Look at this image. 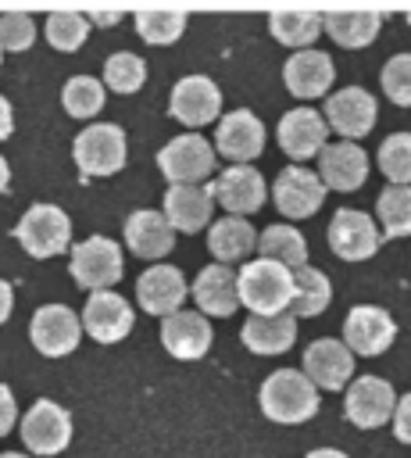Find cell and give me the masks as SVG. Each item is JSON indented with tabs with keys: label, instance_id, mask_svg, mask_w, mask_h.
<instances>
[{
	"label": "cell",
	"instance_id": "1",
	"mask_svg": "<svg viewBox=\"0 0 411 458\" xmlns=\"http://www.w3.org/2000/svg\"><path fill=\"white\" fill-rule=\"evenodd\" d=\"M257 401L272 422L297 426L318 411V386L304 376V369H279L261 383Z\"/></svg>",
	"mask_w": 411,
	"mask_h": 458
},
{
	"label": "cell",
	"instance_id": "2",
	"mask_svg": "<svg viewBox=\"0 0 411 458\" xmlns=\"http://www.w3.org/2000/svg\"><path fill=\"white\" fill-rule=\"evenodd\" d=\"M239 304L254 315H282L293 304V272L268 258L247 261L239 268Z\"/></svg>",
	"mask_w": 411,
	"mask_h": 458
},
{
	"label": "cell",
	"instance_id": "3",
	"mask_svg": "<svg viewBox=\"0 0 411 458\" xmlns=\"http://www.w3.org/2000/svg\"><path fill=\"white\" fill-rule=\"evenodd\" d=\"M157 168L172 186H200L214 172V147L197 132H182L161 147Z\"/></svg>",
	"mask_w": 411,
	"mask_h": 458
},
{
	"label": "cell",
	"instance_id": "4",
	"mask_svg": "<svg viewBox=\"0 0 411 458\" xmlns=\"http://www.w3.org/2000/svg\"><path fill=\"white\" fill-rule=\"evenodd\" d=\"M75 165L86 179L93 175H114L122 172L125 165V132L111 122H100V125H86L79 136H75Z\"/></svg>",
	"mask_w": 411,
	"mask_h": 458
},
{
	"label": "cell",
	"instance_id": "5",
	"mask_svg": "<svg viewBox=\"0 0 411 458\" xmlns=\"http://www.w3.org/2000/svg\"><path fill=\"white\" fill-rule=\"evenodd\" d=\"M68 272L82 290L100 293L122 279V247L107 236H89V240L75 243Z\"/></svg>",
	"mask_w": 411,
	"mask_h": 458
},
{
	"label": "cell",
	"instance_id": "6",
	"mask_svg": "<svg viewBox=\"0 0 411 458\" xmlns=\"http://www.w3.org/2000/svg\"><path fill=\"white\" fill-rule=\"evenodd\" d=\"M14 236H18V243H21L32 258H54V254H61V250L68 247V240H71V222H68V215H64L61 208H54V204H32V208L21 215Z\"/></svg>",
	"mask_w": 411,
	"mask_h": 458
},
{
	"label": "cell",
	"instance_id": "7",
	"mask_svg": "<svg viewBox=\"0 0 411 458\" xmlns=\"http://www.w3.org/2000/svg\"><path fill=\"white\" fill-rule=\"evenodd\" d=\"M272 197H275V208L286 215V218H307L322 208L325 200V182L318 172L304 168V165H286L279 175H275V186H272Z\"/></svg>",
	"mask_w": 411,
	"mask_h": 458
},
{
	"label": "cell",
	"instance_id": "8",
	"mask_svg": "<svg viewBox=\"0 0 411 458\" xmlns=\"http://www.w3.org/2000/svg\"><path fill=\"white\" fill-rule=\"evenodd\" d=\"M397 394L386 379L379 376H361L347 386V397H343V411L354 426L361 429H375V426H386L390 415L397 411Z\"/></svg>",
	"mask_w": 411,
	"mask_h": 458
},
{
	"label": "cell",
	"instance_id": "9",
	"mask_svg": "<svg viewBox=\"0 0 411 458\" xmlns=\"http://www.w3.org/2000/svg\"><path fill=\"white\" fill-rule=\"evenodd\" d=\"M21 440L32 454H57L71 440V415L43 397L21 415Z\"/></svg>",
	"mask_w": 411,
	"mask_h": 458
},
{
	"label": "cell",
	"instance_id": "10",
	"mask_svg": "<svg viewBox=\"0 0 411 458\" xmlns=\"http://www.w3.org/2000/svg\"><path fill=\"white\" fill-rule=\"evenodd\" d=\"M29 336L36 344L39 354L46 358H61V354H71L79 347V336H82V322L71 308L64 304H43L36 315H32V326H29Z\"/></svg>",
	"mask_w": 411,
	"mask_h": 458
},
{
	"label": "cell",
	"instance_id": "11",
	"mask_svg": "<svg viewBox=\"0 0 411 458\" xmlns=\"http://www.w3.org/2000/svg\"><path fill=\"white\" fill-rule=\"evenodd\" d=\"M379 229L375 222L365 215V211H354V208H340L329 222V247L336 258L343 261H365L379 250Z\"/></svg>",
	"mask_w": 411,
	"mask_h": 458
},
{
	"label": "cell",
	"instance_id": "12",
	"mask_svg": "<svg viewBox=\"0 0 411 458\" xmlns=\"http://www.w3.org/2000/svg\"><path fill=\"white\" fill-rule=\"evenodd\" d=\"M354 372V351L343 340L322 336L304 347V376L322 390H343Z\"/></svg>",
	"mask_w": 411,
	"mask_h": 458
},
{
	"label": "cell",
	"instance_id": "13",
	"mask_svg": "<svg viewBox=\"0 0 411 458\" xmlns=\"http://www.w3.org/2000/svg\"><path fill=\"white\" fill-rule=\"evenodd\" d=\"M168 111H172V118H179L182 125L200 129V125H207V122L218 118V111H222V93H218V86H214L207 75H186V79L175 82L172 100H168Z\"/></svg>",
	"mask_w": 411,
	"mask_h": 458
},
{
	"label": "cell",
	"instance_id": "14",
	"mask_svg": "<svg viewBox=\"0 0 411 458\" xmlns=\"http://www.w3.org/2000/svg\"><path fill=\"white\" fill-rule=\"evenodd\" d=\"M322 114H325V125L336 129L343 140H357V136H368L375 125V100L361 86H343L325 100Z\"/></svg>",
	"mask_w": 411,
	"mask_h": 458
},
{
	"label": "cell",
	"instance_id": "15",
	"mask_svg": "<svg viewBox=\"0 0 411 458\" xmlns=\"http://www.w3.org/2000/svg\"><path fill=\"white\" fill-rule=\"evenodd\" d=\"M397 336V322L390 318V311L375 308V304H357L350 308L347 322H343V344L354 351V354H382Z\"/></svg>",
	"mask_w": 411,
	"mask_h": 458
},
{
	"label": "cell",
	"instance_id": "16",
	"mask_svg": "<svg viewBox=\"0 0 411 458\" xmlns=\"http://www.w3.org/2000/svg\"><path fill=\"white\" fill-rule=\"evenodd\" d=\"M214 147H218L222 157L236 161V165L254 161L264 150V125H261V118L254 111H247V107L222 114L218 132H214Z\"/></svg>",
	"mask_w": 411,
	"mask_h": 458
},
{
	"label": "cell",
	"instance_id": "17",
	"mask_svg": "<svg viewBox=\"0 0 411 458\" xmlns=\"http://www.w3.org/2000/svg\"><path fill=\"white\" fill-rule=\"evenodd\" d=\"M186 293H189V286H186V279H182V272L175 265H150L136 279V301H139V308L147 315L168 318V315L182 311L179 304L186 301Z\"/></svg>",
	"mask_w": 411,
	"mask_h": 458
},
{
	"label": "cell",
	"instance_id": "18",
	"mask_svg": "<svg viewBox=\"0 0 411 458\" xmlns=\"http://www.w3.org/2000/svg\"><path fill=\"white\" fill-rule=\"evenodd\" d=\"M211 190H214V200L229 215H239V218L254 215L264 204V179L250 165H229V168H222L218 179L211 182Z\"/></svg>",
	"mask_w": 411,
	"mask_h": 458
},
{
	"label": "cell",
	"instance_id": "19",
	"mask_svg": "<svg viewBox=\"0 0 411 458\" xmlns=\"http://www.w3.org/2000/svg\"><path fill=\"white\" fill-rule=\"evenodd\" d=\"M318 175L325 190L350 193L368 179V154L361 150V143H350V140L325 143V150L318 154Z\"/></svg>",
	"mask_w": 411,
	"mask_h": 458
},
{
	"label": "cell",
	"instance_id": "20",
	"mask_svg": "<svg viewBox=\"0 0 411 458\" xmlns=\"http://www.w3.org/2000/svg\"><path fill=\"white\" fill-rule=\"evenodd\" d=\"M82 326L93 340L100 344H118L129 336L132 329V308L122 293L114 290H100V293H89L86 308H82Z\"/></svg>",
	"mask_w": 411,
	"mask_h": 458
},
{
	"label": "cell",
	"instance_id": "21",
	"mask_svg": "<svg viewBox=\"0 0 411 458\" xmlns=\"http://www.w3.org/2000/svg\"><path fill=\"white\" fill-rule=\"evenodd\" d=\"M325 136H329V125L311 107H293V111H286L279 118V147L293 161H307V157L322 154L325 150Z\"/></svg>",
	"mask_w": 411,
	"mask_h": 458
},
{
	"label": "cell",
	"instance_id": "22",
	"mask_svg": "<svg viewBox=\"0 0 411 458\" xmlns=\"http://www.w3.org/2000/svg\"><path fill=\"white\" fill-rule=\"evenodd\" d=\"M193 301L200 308V315H218L229 318L239 308V272H232L229 265H207L200 268V276L193 279Z\"/></svg>",
	"mask_w": 411,
	"mask_h": 458
},
{
	"label": "cell",
	"instance_id": "23",
	"mask_svg": "<svg viewBox=\"0 0 411 458\" xmlns=\"http://www.w3.org/2000/svg\"><path fill=\"white\" fill-rule=\"evenodd\" d=\"M161 344L172 358L193 361L204 358L211 347V322L200 311H175L168 318H161Z\"/></svg>",
	"mask_w": 411,
	"mask_h": 458
},
{
	"label": "cell",
	"instance_id": "24",
	"mask_svg": "<svg viewBox=\"0 0 411 458\" xmlns=\"http://www.w3.org/2000/svg\"><path fill=\"white\" fill-rule=\"evenodd\" d=\"M282 79H286V89H289L293 97L315 100V97H322V93L332 86L336 68H332V57H329V54H322V50L311 47V50H297V54L286 61Z\"/></svg>",
	"mask_w": 411,
	"mask_h": 458
},
{
	"label": "cell",
	"instance_id": "25",
	"mask_svg": "<svg viewBox=\"0 0 411 458\" xmlns=\"http://www.w3.org/2000/svg\"><path fill=\"white\" fill-rule=\"evenodd\" d=\"M214 190L211 186H168L164 193V218L175 233H197L211 222Z\"/></svg>",
	"mask_w": 411,
	"mask_h": 458
},
{
	"label": "cell",
	"instance_id": "26",
	"mask_svg": "<svg viewBox=\"0 0 411 458\" xmlns=\"http://www.w3.org/2000/svg\"><path fill=\"white\" fill-rule=\"evenodd\" d=\"M125 243L136 258H164L175 247V229L161 211H132L125 218Z\"/></svg>",
	"mask_w": 411,
	"mask_h": 458
},
{
	"label": "cell",
	"instance_id": "27",
	"mask_svg": "<svg viewBox=\"0 0 411 458\" xmlns=\"http://www.w3.org/2000/svg\"><path fill=\"white\" fill-rule=\"evenodd\" d=\"M239 340L254 354H282L297 340V318L289 311H282V315H250L239 329Z\"/></svg>",
	"mask_w": 411,
	"mask_h": 458
},
{
	"label": "cell",
	"instance_id": "28",
	"mask_svg": "<svg viewBox=\"0 0 411 458\" xmlns=\"http://www.w3.org/2000/svg\"><path fill=\"white\" fill-rule=\"evenodd\" d=\"M254 247H257V233L239 215H229V218H218L207 225V250L218 258V265H232V261L247 258Z\"/></svg>",
	"mask_w": 411,
	"mask_h": 458
},
{
	"label": "cell",
	"instance_id": "29",
	"mask_svg": "<svg viewBox=\"0 0 411 458\" xmlns=\"http://www.w3.org/2000/svg\"><path fill=\"white\" fill-rule=\"evenodd\" d=\"M379 25H382L379 11H329V14H322V32H329L347 50L368 47L379 36Z\"/></svg>",
	"mask_w": 411,
	"mask_h": 458
},
{
	"label": "cell",
	"instance_id": "30",
	"mask_svg": "<svg viewBox=\"0 0 411 458\" xmlns=\"http://www.w3.org/2000/svg\"><path fill=\"white\" fill-rule=\"evenodd\" d=\"M257 250H261V258L279 261V265H286L289 272H297V268L307 265V243H304V233L293 229V225H286V222L268 225V229L257 236Z\"/></svg>",
	"mask_w": 411,
	"mask_h": 458
},
{
	"label": "cell",
	"instance_id": "31",
	"mask_svg": "<svg viewBox=\"0 0 411 458\" xmlns=\"http://www.w3.org/2000/svg\"><path fill=\"white\" fill-rule=\"evenodd\" d=\"M329 297H332V286L325 279V272L304 265L293 272V304H289V315L293 318H311V315H322L329 308Z\"/></svg>",
	"mask_w": 411,
	"mask_h": 458
},
{
	"label": "cell",
	"instance_id": "32",
	"mask_svg": "<svg viewBox=\"0 0 411 458\" xmlns=\"http://www.w3.org/2000/svg\"><path fill=\"white\" fill-rule=\"evenodd\" d=\"M268 32L286 47L311 50V43L322 32V14H315V11H275V14H268Z\"/></svg>",
	"mask_w": 411,
	"mask_h": 458
},
{
	"label": "cell",
	"instance_id": "33",
	"mask_svg": "<svg viewBox=\"0 0 411 458\" xmlns=\"http://www.w3.org/2000/svg\"><path fill=\"white\" fill-rule=\"evenodd\" d=\"M386 236H411V186H386L375 200Z\"/></svg>",
	"mask_w": 411,
	"mask_h": 458
},
{
	"label": "cell",
	"instance_id": "34",
	"mask_svg": "<svg viewBox=\"0 0 411 458\" xmlns=\"http://www.w3.org/2000/svg\"><path fill=\"white\" fill-rule=\"evenodd\" d=\"M61 104L71 118H93L104 107V82L93 75H71L61 89Z\"/></svg>",
	"mask_w": 411,
	"mask_h": 458
},
{
	"label": "cell",
	"instance_id": "35",
	"mask_svg": "<svg viewBox=\"0 0 411 458\" xmlns=\"http://www.w3.org/2000/svg\"><path fill=\"white\" fill-rule=\"evenodd\" d=\"M379 172L390 186H411V132H393L379 143Z\"/></svg>",
	"mask_w": 411,
	"mask_h": 458
},
{
	"label": "cell",
	"instance_id": "36",
	"mask_svg": "<svg viewBox=\"0 0 411 458\" xmlns=\"http://www.w3.org/2000/svg\"><path fill=\"white\" fill-rule=\"evenodd\" d=\"M89 36V18L79 11H54L46 14V39L54 50H79Z\"/></svg>",
	"mask_w": 411,
	"mask_h": 458
},
{
	"label": "cell",
	"instance_id": "37",
	"mask_svg": "<svg viewBox=\"0 0 411 458\" xmlns=\"http://www.w3.org/2000/svg\"><path fill=\"white\" fill-rule=\"evenodd\" d=\"M147 79V64L139 54L132 50H118L104 61V82L114 89V93H136Z\"/></svg>",
	"mask_w": 411,
	"mask_h": 458
},
{
	"label": "cell",
	"instance_id": "38",
	"mask_svg": "<svg viewBox=\"0 0 411 458\" xmlns=\"http://www.w3.org/2000/svg\"><path fill=\"white\" fill-rule=\"evenodd\" d=\"M182 29H186L182 11H136V32L154 47L175 43L182 36Z\"/></svg>",
	"mask_w": 411,
	"mask_h": 458
},
{
	"label": "cell",
	"instance_id": "39",
	"mask_svg": "<svg viewBox=\"0 0 411 458\" xmlns=\"http://www.w3.org/2000/svg\"><path fill=\"white\" fill-rule=\"evenodd\" d=\"M379 82H382V93L400 104V107H411V54H397L382 64L379 72Z\"/></svg>",
	"mask_w": 411,
	"mask_h": 458
},
{
	"label": "cell",
	"instance_id": "40",
	"mask_svg": "<svg viewBox=\"0 0 411 458\" xmlns=\"http://www.w3.org/2000/svg\"><path fill=\"white\" fill-rule=\"evenodd\" d=\"M36 39V21L25 11H7L0 14V47L4 50H29Z\"/></svg>",
	"mask_w": 411,
	"mask_h": 458
},
{
	"label": "cell",
	"instance_id": "41",
	"mask_svg": "<svg viewBox=\"0 0 411 458\" xmlns=\"http://www.w3.org/2000/svg\"><path fill=\"white\" fill-rule=\"evenodd\" d=\"M393 433H397V440L411 444V394H404V397L397 401V411H393Z\"/></svg>",
	"mask_w": 411,
	"mask_h": 458
},
{
	"label": "cell",
	"instance_id": "42",
	"mask_svg": "<svg viewBox=\"0 0 411 458\" xmlns=\"http://www.w3.org/2000/svg\"><path fill=\"white\" fill-rule=\"evenodd\" d=\"M14 422H18L14 394H11V386H4V383H0V437H4V433H11V429H14Z\"/></svg>",
	"mask_w": 411,
	"mask_h": 458
},
{
	"label": "cell",
	"instance_id": "43",
	"mask_svg": "<svg viewBox=\"0 0 411 458\" xmlns=\"http://www.w3.org/2000/svg\"><path fill=\"white\" fill-rule=\"evenodd\" d=\"M11 304H14V290H11V283H7V279H0V322H7Z\"/></svg>",
	"mask_w": 411,
	"mask_h": 458
},
{
	"label": "cell",
	"instance_id": "44",
	"mask_svg": "<svg viewBox=\"0 0 411 458\" xmlns=\"http://www.w3.org/2000/svg\"><path fill=\"white\" fill-rule=\"evenodd\" d=\"M11 129H14V118H11V104L0 97V140H7V136H11Z\"/></svg>",
	"mask_w": 411,
	"mask_h": 458
},
{
	"label": "cell",
	"instance_id": "45",
	"mask_svg": "<svg viewBox=\"0 0 411 458\" xmlns=\"http://www.w3.org/2000/svg\"><path fill=\"white\" fill-rule=\"evenodd\" d=\"M118 18H122L118 11H93V14H89V21H96V25H114Z\"/></svg>",
	"mask_w": 411,
	"mask_h": 458
},
{
	"label": "cell",
	"instance_id": "46",
	"mask_svg": "<svg viewBox=\"0 0 411 458\" xmlns=\"http://www.w3.org/2000/svg\"><path fill=\"white\" fill-rule=\"evenodd\" d=\"M307 458H347L343 451H332V447H318V451H311Z\"/></svg>",
	"mask_w": 411,
	"mask_h": 458
},
{
	"label": "cell",
	"instance_id": "47",
	"mask_svg": "<svg viewBox=\"0 0 411 458\" xmlns=\"http://www.w3.org/2000/svg\"><path fill=\"white\" fill-rule=\"evenodd\" d=\"M7 179H11V172H7V161L0 157V193L7 190Z\"/></svg>",
	"mask_w": 411,
	"mask_h": 458
},
{
	"label": "cell",
	"instance_id": "48",
	"mask_svg": "<svg viewBox=\"0 0 411 458\" xmlns=\"http://www.w3.org/2000/svg\"><path fill=\"white\" fill-rule=\"evenodd\" d=\"M0 458H29V454H18V451H4Z\"/></svg>",
	"mask_w": 411,
	"mask_h": 458
},
{
	"label": "cell",
	"instance_id": "49",
	"mask_svg": "<svg viewBox=\"0 0 411 458\" xmlns=\"http://www.w3.org/2000/svg\"><path fill=\"white\" fill-rule=\"evenodd\" d=\"M0 61H4V47H0Z\"/></svg>",
	"mask_w": 411,
	"mask_h": 458
},
{
	"label": "cell",
	"instance_id": "50",
	"mask_svg": "<svg viewBox=\"0 0 411 458\" xmlns=\"http://www.w3.org/2000/svg\"><path fill=\"white\" fill-rule=\"evenodd\" d=\"M407 25H411V14H407Z\"/></svg>",
	"mask_w": 411,
	"mask_h": 458
}]
</instances>
